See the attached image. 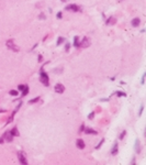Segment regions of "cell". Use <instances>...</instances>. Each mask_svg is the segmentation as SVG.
I'll use <instances>...</instances> for the list:
<instances>
[{
    "instance_id": "obj_1",
    "label": "cell",
    "mask_w": 146,
    "mask_h": 165,
    "mask_svg": "<svg viewBox=\"0 0 146 165\" xmlns=\"http://www.w3.org/2000/svg\"><path fill=\"white\" fill-rule=\"evenodd\" d=\"M40 74H41V82L43 84L44 86H49V76L46 75V73L43 71V68L40 71Z\"/></svg>"
},
{
    "instance_id": "obj_2",
    "label": "cell",
    "mask_w": 146,
    "mask_h": 165,
    "mask_svg": "<svg viewBox=\"0 0 146 165\" xmlns=\"http://www.w3.org/2000/svg\"><path fill=\"white\" fill-rule=\"evenodd\" d=\"M7 46H8V48L12 50V51H15V52H19V47H18L17 45H15V43H13V40H9V41H7Z\"/></svg>"
},
{
    "instance_id": "obj_3",
    "label": "cell",
    "mask_w": 146,
    "mask_h": 165,
    "mask_svg": "<svg viewBox=\"0 0 146 165\" xmlns=\"http://www.w3.org/2000/svg\"><path fill=\"white\" fill-rule=\"evenodd\" d=\"M88 46H90V40L88 37H85L81 43H79V47H88Z\"/></svg>"
},
{
    "instance_id": "obj_4",
    "label": "cell",
    "mask_w": 146,
    "mask_h": 165,
    "mask_svg": "<svg viewBox=\"0 0 146 165\" xmlns=\"http://www.w3.org/2000/svg\"><path fill=\"white\" fill-rule=\"evenodd\" d=\"M18 159H19V161H20L21 164H24V165L28 164V161H26L25 156L23 155L22 152H19V153H18Z\"/></svg>"
},
{
    "instance_id": "obj_5",
    "label": "cell",
    "mask_w": 146,
    "mask_h": 165,
    "mask_svg": "<svg viewBox=\"0 0 146 165\" xmlns=\"http://www.w3.org/2000/svg\"><path fill=\"white\" fill-rule=\"evenodd\" d=\"M64 90H65V87H64L62 84H56V85H55V91H56V93L63 94Z\"/></svg>"
},
{
    "instance_id": "obj_6",
    "label": "cell",
    "mask_w": 146,
    "mask_h": 165,
    "mask_svg": "<svg viewBox=\"0 0 146 165\" xmlns=\"http://www.w3.org/2000/svg\"><path fill=\"white\" fill-rule=\"evenodd\" d=\"M66 10H68V11H79V7L76 6V5H69V6L66 7Z\"/></svg>"
},
{
    "instance_id": "obj_7",
    "label": "cell",
    "mask_w": 146,
    "mask_h": 165,
    "mask_svg": "<svg viewBox=\"0 0 146 165\" xmlns=\"http://www.w3.org/2000/svg\"><path fill=\"white\" fill-rule=\"evenodd\" d=\"M76 145H77V148L80 149V150L85 149V142H83L81 139H78L77 141H76Z\"/></svg>"
},
{
    "instance_id": "obj_8",
    "label": "cell",
    "mask_w": 146,
    "mask_h": 165,
    "mask_svg": "<svg viewBox=\"0 0 146 165\" xmlns=\"http://www.w3.org/2000/svg\"><path fill=\"white\" fill-rule=\"evenodd\" d=\"M12 135L10 132H6V133L3 134V139H6V141H8V142H11L12 141Z\"/></svg>"
},
{
    "instance_id": "obj_9",
    "label": "cell",
    "mask_w": 146,
    "mask_h": 165,
    "mask_svg": "<svg viewBox=\"0 0 146 165\" xmlns=\"http://www.w3.org/2000/svg\"><path fill=\"white\" fill-rule=\"evenodd\" d=\"M140 23H141L140 19H138V18H135V19L132 20V26H133V28H137V26H140Z\"/></svg>"
},
{
    "instance_id": "obj_10",
    "label": "cell",
    "mask_w": 146,
    "mask_h": 165,
    "mask_svg": "<svg viewBox=\"0 0 146 165\" xmlns=\"http://www.w3.org/2000/svg\"><path fill=\"white\" fill-rule=\"evenodd\" d=\"M85 133H86V134H95V135H96V134H97V131H96V130H93V129H85Z\"/></svg>"
},
{
    "instance_id": "obj_11",
    "label": "cell",
    "mask_w": 146,
    "mask_h": 165,
    "mask_svg": "<svg viewBox=\"0 0 146 165\" xmlns=\"http://www.w3.org/2000/svg\"><path fill=\"white\" fill-rule=\"evenodd\" d=\"M135 151H136V153H140L141 152V145H140V141L138 140L135 141Z\"/></svg>"
},
{
    "instance_id": "obj_12",
    "label": "cell",
    "mask_w": 146,
    "mask_h": 165,
    "mask_svg": "<svg viewBox=\"0 0 146 165\" xmlns=\"http://www.w3.org/2000/svg\"><path fill=\"white\" fill-rule=\"evenodd\" d=\"M28 94H29V86L24 85V88L22 90V96H26Z\"/></svg>"
},
{
    "instance_id": "obj_13",
    "label": "cell",
    "mask_w": 146,
    "mask_h": 165,
    "mask_svg": "<svg viewBox=\"0 0 146 165\" xmlns=\"http://www.w3.org/2000/svg\"><path fill=\"white\" fill-rule=\"evenodd\" d=\"M10 133H11L12 135H15V137H19V135H20V134H19V131H18L17 128H13V129H12Z\"/></svg>"
},
{
    "instance_id": "obj_14",
    "label": "cell",
    "mask_w": 146,
    "mask_h": 165,
    "mask_svg": "<svg viewBox=\"0 0 146 165\" xmlns=\"http://www.w3.org/2000/svg\"><path fill=\"white\" fill-rule=\"evenodd\" d=\"M115 22H117V21H115L114 18H109V19H108V21H107V24H108V26H110V24H114Z\"/></svg>"
},
{
    "instance_id": "obj_15",
    "label": "cell",
    "mask_w": 146,
    "mask_h": 165,
    "mask_svg": "<svg viewBox=\"0 0 146 165\" xmlns=\"http://www.w3.org/2000/svg\"><path fill=\"white\" fill-rule=\"evenodd\" d=\"M111 153L113 154V155H115V154L117 153V143H114V146H113V149H112Z\"/></svg>"
},
{
    "instance_id": "obj_16",
    "label": "cell",
    "mask_w": 146,
    "mask_h": 165,
    "mask_svg": "<svg viewBox=\"0 0 146 165\" xmlns=\"http://www.w3.org/2000/svg\"><path fill=\"white\" fill-rule=\"evenodd\" d=\"M74 45L76 47H79V40H78V36H75V40H74Z\"/></svg>"
},
{
    "instance_id": "obj_17",
    "label": "cell",
    "mask_w": 146,
    "mask_h": 165,
    "mask_svg": "<svg viewBox=\"0 0 146 165\" xmlns=\"http://www.w3.org/2000/svg\"><path fill=\"white\" fill-rule=\"evenodd\" d=\"M9 94L11 95V96H18V90H10Z\"/></svg>"
},
{
    "instance_id": "obj_18",
    "label": "cell",
    "mask_w": 146,
    "mask_h": 165,
    "mask_svg": "<svg viewBox=\"0 0 146 165\" xmlns=\"http://www.w3.org/2000/svg\"><path fill=\"white\" fill-rule=\"evenodd\" d=\"M39 99H40V97H36V98H34L33 100H30L29 103H36V101H39Z\"/></svg>"
},
{
    "instance_id": "obj_19",
    "label": "cell",
    "mask_w": 146,
    "mask_h": 165,
    "mask_svg": "<svg viewBox=\"0 0 146 165\" xmlns=\"http://www.w3.org/2000/svg\"><path fill=\"white\" fill-rule=\"evenodd\" d=\"M63 41H64V37H59V39L57 40V45L62 44V43H63Z\"/></svg>"
},
{
    "instance_id": "obj_20",
    "label": "cell",
    "mask_w": 146,
    "mask_h": 165,
    "mask_svg": "<svg viewBox=\"0 0 146 165\" xmlns=\"http://www.w3.org/2000/svg\"><path fill=\"white\" fill-rule=\"evenodd\" d=\"M125 133H126L125 131H123V132L121 133V135H120V137H119V138H120V140H122V139H123V138H124V135H125Z\"/></svg>"
},
{
    "instance_id": "obj_21",
    "label": "cell",
    "mask_w": 146,
    "mask_h": 165,
    "mask_svg": "<svg viewBox=\"0 0 146 165\" xmlns=\"http://www.w3.org/2000/svg\"><path fill=\"white\" fill-rule=\"evenodd\" d=\"M103 142H104V139H102V140H101V141H100V143H99V145H97V148H96V149H99V148H100L101 145H102V143H103Z\"/></svg>"
},
{
    "instance_id": "obj_22",
    "label": "cell",
    "mask_w": 146,
    "mask_h": 165,
    "mask_svg": "<svg viewBox=\"0 0 146 165\" xmlns=\"http://www.w3.org/2000/svg\"><path fill=\"white\" fill-rule=\"evenodd\" d=\"M117 95L119 97H121V96H125V94H124V93H120V91H117Z\"/></svg>"
},
{
    "instance_id": "obj_23",
    "label": "cell",
    "mask_w": 146,
    "mask_h": 165,
    "mask_svg": "<svg viewBox=\"0 0 146 165\" xmlns=\"http://www.w3.org/2000/svg\"><path fill=\"white\" fill-rule=\"evenodd\" d=\"M23 88H24V85H19L18 86V89H19V90H23Z\"/></svg>"
},
{
    "instance_id": "obj_24",
    "label": "cell",
    "mask_w": 146,
    "mask_h": 165,
    "mask_svg": "<svg viewBox=\"0 0 146 165\" xmlns=\"http://www.w3.org/2000/svg\"><path fill=\"white\" fill-rule=\"evenodd\" d=\"M93 117H95V113H93V112H91V113L89 114V117H88V118H89V119H90V120H91Z\"/></svg>"
},
{
    "instance_id": "obj_25",
    "label": "cell",
    "mask_w": 146,
    "mask_h": 165,
    "mask_svg": "<svg viewBox=\"0 0 146 165\" xmlns=\"http://www.w3.org/2000/svg\"><path fill=\"white\" fill-rule=\"evenodd\" d=\"M143 108H144V106H142V107H141V110H140V116L142 114V112H143Z\"/></svg>"
},
{
    "instance_id": "obj_26",
    "label": "cell",
    "mask_w": 146,
    "mask_h": 165,
    "mask_svg": "<svg viewBox=\"0 0 146 165\" xmlns=\"http://www.w3.org/2000/svg\"><path fill=\"white\" fill-rule=\"evenodd\" d=\"M69 46H70V45H69L68 43H67V45H66V47H65V50H66V51H68V50H69Z\"/></svg>"
},
{
    "instance_id": "obj_27",
    "label": "cell",
    "mask_w": 146,
    "mask_h": 165,
    "mask_svg": "<svg viewBox=\"0 0 146 165\" xmlns=\"http://www.w3.org/2000/svg\"><path fill=\"white\" fill-rule=\"evenodd\" d=\"M57 18H58V19H60V18H62V13H60V12H59V13H57Z\"/></svg>"
},
{
    "instance_id": "obj_28",
    "label": "cell",
    "mask_w": 146,
    "mask_h": 165,
    "mask_svg": "<svg viewBox=\"0 0 146 165\" xmlns=\"http://www.w3.org/2000/svg\"><path fill=\"white\" fill-rule=\"evenodd\" d=\"M117 1H119V2H121V1H123V0H117Z\"/></svg>"
}]
</instances>
